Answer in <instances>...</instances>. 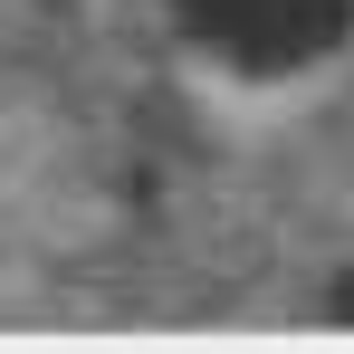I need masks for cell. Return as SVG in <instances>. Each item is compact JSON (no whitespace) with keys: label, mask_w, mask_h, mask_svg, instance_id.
<instances>
[{"label":"cell","mask_w":354,"mask_h":354,"mask_svg":"<svg viewBox=\"0 0 354 354\" xmlns=\"http://www.w3.org/2000/svg\"><path fill=\"white\" fill-rule=\"evenodd\" d=\"M173 19L239 77H288L354 29V0H173Z\"/></svg>","instance_id":"obj_1"}]
</instances>
